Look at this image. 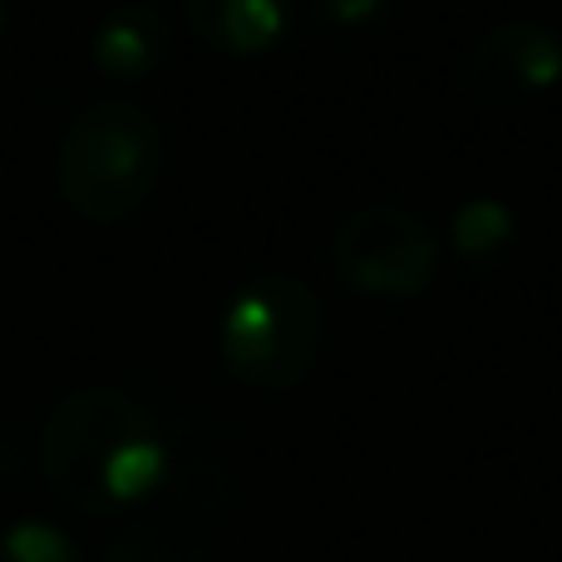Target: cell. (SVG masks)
<instances>
[{
	"instance_id": "obj_9",
	"label": "cell",
	"mask_w": 562,
	"mask_h": 562,
	"mask_svg": "<svg viewBox=\"0 0 562 562\" xmlns=\"http://www.w3.org/2000/svg\"><path fill=\"white\" fill-rule=\"evenodd\" d=\"M99 562H213V553L193 528L173 518H144V524L119 528Z\"/></svg>"
},
{
	"instance_id": "obj_7",
	"label": "cell",
	"mask_w": 562,
	"mask_h": 562,
	"mask_svg": "<svg viewBox=\"0 0 562 562\" xmlns=\"http://www.w3.org/2000/svg\"><path fill=\"white\" fill-rule=\"evenodd\" d=\"M183 20L217 55H267L291 35L296 0H183Z\"/></svg>"
},
{
	"instance_id": "obj_4",
	"label": "cell",
	"mask_w": 562,
	"mask_h": 562,
	"mask_svg": "<svg viewBox=\"0 0 562 562\" xmlns=\"http://www.w3.org/2000/svg\"><path fill=\"white\" fill-rule=\"evenodd\" d=\"M330 267L360 296L415 301L439 281L445 247L435 227L395 203H366L330 233Z\"/></svg>"
},
{
	"instance_id": "obj_10",
	"label": "cell",
	"mask_w": 562,
	"mask_h": 562,
	"mask_svg": "<svg viewBox=\"0 0 562 562\" xmlns=\"http://www.w3.org/2000/svg\"><path fill=\"white\" fill-rule=\"evenodd\" d=\"M164 494L173 498L178 514L207 518V514H223L227 508V498H233V479H227L217 464H207V459H188V464L168 469Z\"/></svg>"
},
{
	"instance_id": "obj_13",
	"label": "cell",
	"mask_w": 562,
	"mask_h": 562,
	"mask_svg": "<svg viewBox=\"0 0 562 562\" xmlns=\"http://www.w3.org/2000/svg\"><path fill=\"white\" fill-rule=\"evenodd\" d=\"M10 30V0H0V35Z\"/></svg>"
},
{
	"instance_id": "obj_3",
	"label": "cell",
	"mask_w": 562,
	"mask_h": 562,
	"mask_svg": "<svg viewBox=\"0 0 562 562\" xmlns=\"http://www.w3.org/2000/svg\"><path fill=\"white\" fill-rule=\"evenodd\" d=\"M326 346V306L296 272H262L217 316V356L247 390H296Z\"/></svg>"
},
{
	"instance_id": "obj_8",
	"label": "cell",
	"mask_w": 562,
	"mask_h": 562,
	"mask_svg": "<svg viewBox=\"0 0 562 562\" xmlns=\"http://www.w3.org/2000/svg\"><path fill=\"white\" fill-rule=\"evenodd\" d=\"M518 233V217L504 198H469L454 207L449 217V247H454L459 262L469 267H488Z\"/></svg>"
},
{
	"instance_id": "obj_12",
	"label": "cell",
	"mask_w": 562,
	"mask_h": 562,
	"mask_svg": "<svg viewBox=\"0 0 562 562\" xmlns=\"http://www.w3.org/2000/svg\"><path fill=\"white\" fill-rule=\"evenodd\" d=\"M385 15V0H321V20L336 30H366Z\"/></svg>"
},
{
	"instance_id": "obj_6",
	"label": "cell",
	"mask_w": 562,
	"mask_h": 562,
	"mask_svg": "<svg viewBox=\"0 0 562 562\" xmlns=\"http://www.w3.org/2000/svg\"><path fill=\"white\" fill-rule=\"evenodd\" d=\"M173 55V25L158 5H144V0H128V5H114L104 20L94 25V40H89V59H94L99 75L109 79H148L168 65Z\"/></svg>"
},
{
	"instance_id": "obj_1",
	"label": "cell",
	"mask_w": 562,
	"mask_h": 562,
	"mask_svg": "<svg viewBox=\"0 0 562 562\" xmlns=\"http://www.w3.org/2000/svg\"><path fill=\"white\" fill-rule=\"evenodd\" d=\"M173 454L158 419L114 385L69 390L40 429L49 494L85 518H114L164 494Z\"/></svg>"
},
{
	"instance_id": "obj_2",
	"label": "cell",
	"mask_w": 562,
	"mask_h": 562,
	"mask_svg": "<svg viewBox=\"0 0 562 562\" xmlns=\"http://www.w3.org/2000/svg\"><path fill=\"white\" fill-rule=\"evenodd\" d=\"M164 128L134 99H94L65 124L55 183L85 223L114 227L154 198L164 178Z\"/></svg>"
},
{
	"instance_id": "obj_5",
	"label": "cell",
	"mask_w": 562,
	"mask_h": 562,
	"mask_svg": "<svg viewBox=\"0 0 562 562\" xmlns=\"http://www.w3.org/2000/svg\"><path fill=\"white\" fill-rule=\"evenodd\" d=\"M464 75L479 94L518 104L562 85V35L538 20H498L469 45Z\"/></svg>"
},
{
	"instance_id": "obj_11",
	"label": "cell",
	"mask_w": 562,
	"mask_h": 562,
	"mask_svg": "<svg viewBox=\"0 0 562 562\" xmlns=\"http://www.w3.org/2000/svg\"><path fill=\"white\" fill-rule=\"evenodd\" d=\"M0 562H85V553L49 518H15L0 528Z\"/></svg>"
}]
</instances>
